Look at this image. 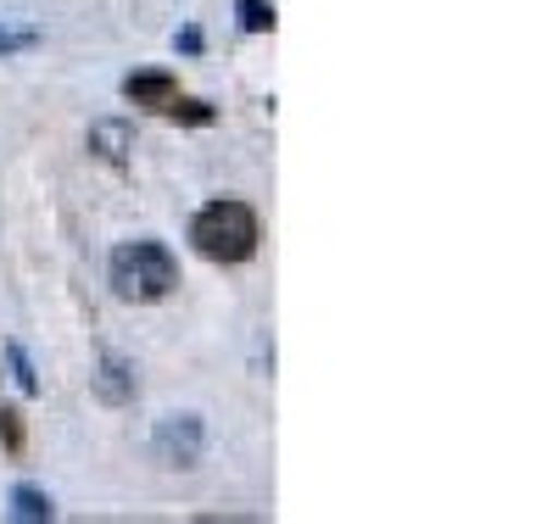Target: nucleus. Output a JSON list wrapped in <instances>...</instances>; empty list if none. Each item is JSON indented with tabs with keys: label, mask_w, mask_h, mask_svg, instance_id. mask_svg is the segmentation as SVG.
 Segmentation results:
<instances>
[{
	"label": "nucleus",
	"mask_w": 558,
	"mask_h": 524,
	"mask_svg": "<svg viewBox=\"0 0 558 524\" xmlns=\"http://www.w3.org/2000/svg\"><path fill=\"white\" fill-rule=\"evenodd\" d=\"M257 212L235 196H218L207 202L196 218H191V246L207 257V263H252L257 257Z\"/></svg>",
	"instance_id": "1"
},
{
	"label": "nucleus",
	"mask_w": 558,
	"mask_h": 524,
	"mask_svg": "<svg viewBox=\"0 0 558 524\" xmlns=\"http://www.w3.org/2000/svg\"><path fill=\"white\" fill-rule=\"evenodd\" d=\"M107 279H112V291H118L123 302H140V307H146V302L173 296L179 263H173V252H168L162 241H129V246L112 252Z\"/></svg>",
	"instance_id": "2"
},
{
	"label": "nucleus",
	"mask_w": 558,
	"mask_h": 524,
	"mask_svg": "<svg viewBox=\"0 0 558 524\" xmlns=\"http://www.w3.org/2000/svg\"><path fill=\"white\" fill-rule=\"evenodd\" d=\"M151 452H157L168 468H196L202 452H207L202 418H196V413H168V418L157 424V436H151Z\"/></svg>",
	"instance_id": "3"
},
{
	"label": "nucleus",
	"mask_w": 558,
	"mask_h": 524,
	"mask_svg": "<svg viewBox=\"0 0 558 524\" xmlns=\"http://www.w3.org/2000/svg\"><path fill=\"white\" fill-rule=\"evenodd\" d=\"M179 95V78L168 68H146V73H129L123 78V101H134L140 112H162Z\"/></svg>",
	"instance_id": "4"
},
{
	"label": "nucleus",
	"mask_w": 558,
	"mask_h": 524,
	"mask_svg": "<svg viewBox=\"0 0 558 524\" xmlns=\"http://www.w3.org/2000/svg\"><path fill=\"white\" fill-rule=\"evenodd\" d=\"M89 151H96L101 162H112V168H123L129 151H134V139H129L123 123H96V129H89Z\"/></svg>",
	"instance_id": "5"
},
{
	"label": "nucleus",
	"mask_w": 558,
	"mask_h": 524,
	"mask_svg": "<svg viewBox=\"0 0 558 524\" xmlns=\"http://www.w3.org/2000/svg\"><path fill=\"white\" fill-rule=\"evenodd\" d=\"M12 519H23V524H51V519H57V502L45 497V491H34V486H17V491H12Z\"/></svg>",
	"instance_id": "6"
},
{
	"label": "nucleus",
	"mask_w": 558,
	"mask_h": 524,
	"mask_svg": "<svg viewBox=\"0 0 558 524\" xmlns=\"http://www.w3.org/2000/svg\"><path fill=\"white\" fill-rule=\"evenodd\" d=\"M96 391H101V402H129V397H134V374H129L118 357H107L101 374H96Z\"/></svg>",
	"instance_id": "7"
},
{
	"label": "nucleus",
	"mask_w": 558,
	"mask_h": 524,
	"mask_svg": "<svg viewBox=\"0 0 558 524\" xmlns=\"http://www.w3.org/2000/svg\"><path fill=\"white\" fill-rule=\"evenodd\" d=\"M162 112H168V118H173V123H196V129H202V123H213V118H218V112H213V107H207V101H191V95H173V101H168V107H162Z\"/></svg>",
	"instance_id": "8"
},
{
	"label": "nucleus",
	"mask_w": 558,
	"mask_h": 524,
	"mask_svg": "<svg viewBox=\"0 0 558 524\" xmlns=\"http://www.w3.org/2000/svg\"><path fill=\"white\" fill-rule=\"evenodd\" d=\"M235 12H241L246 34H274V7L268 0H235Z\"/></svg>",
	"instance_id": "9"
},
{
	"label": "nucleus",
	"mask_w": 558,
	"mask_h": 524,
	"mask_svg": "<svg viewBox=\"0 0 558 524\" xmlns=\"http://www.w3.org/2000/svg\"><path fill=\"white\" fill-rule=\"evenodd\" d=\"M7 357H12V374H17V386H23L28 397H39V374H34L28 352H23V346H7Z\"/></svg>",
	"instance_id": "10"
},
{
	"label": "nucleus",
	"mask_w": 558,
	"mask_h": 524,
	"mask_svg": "<svg viewBox=\"0 0 558 524\" xmlns=\"http://www.w3.org/2000/svg\"><path fill=\"white\" fill-rule=\"evenodd\" d=\"M0 441H7L12 452H23V413L17 407H0Z\"/></svg>",
	"instance_id": "11"
},
{
	"label": "nucleus",
	"mask_w": 558,
	"mask_h": 524,
	"mask_svg": "<svg viewBox=\"0 0 558 524\" xmlns=\"http://www.w3.org/2000/svg\"><path fill=\"white\" fill-rule=\"evenodd\" d=\"M12 45H28V34H7V28H0V51H12Z\"/></svg>",
	"instance_id": "12"
}]
</instances>
